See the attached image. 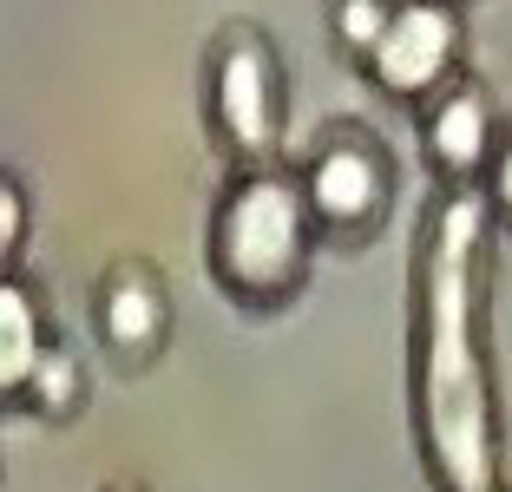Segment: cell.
Listing matches in <instances>:
<instances>
[{"label":"cell","instance_id":"obj_1","mask_svg":"<svg viewBox=\"0 0 512 492\" xmlns=\"http://www.w3.org/2000/svg\"><path fill=\"white\" fill-rule=\"evenodd\" d=\"M316 217L302 178L289 164H256V171H224L204 224V269L217 296L250 322H270L302 296L316 269Z\"/></svg>","mask_w":512,"mask_h":492},{"label":"cell","instance_id":"obj_2","mask_svg":"<svg viewBox=\"0 0 512 492\" xmlns=\"http://www.w3.org/2000/svg\"><path fill=\"white\" fill-rule=\"evenodd\" d=\"M197 112L224 171L283 164L289 138V73L276 40L256 20H224L197 60Z\"/></svg>","mask_w":512,"mask_h":492},{"label":"cell","instance_id":"obj_3","mask_svg":"<svg viewBox=\"0 0 512 492\" xmlns=\"http://www.w3.org/2000/svg\"><path fill=\"white\" fill-rule=\"evenodd\" d=\"M316 237L329 250H368L394 210V151L362 119H329L296 164Z\"/></svg>","mask_w":512,"mask_h":492},{"label":"cell","instance_id":"obj_4","mask_svg":"<svg viewBox=\"0 0 512 492\" xmlns=\"http://www.w3.org/2000/svg\"><path fill=\"white\" fill-rule=\"evenodd\" d=\"M460 73H467V0H394L388 33L362 66L368 86L401 112H421Z\"/></svg>","mask_w":512,"mask_h":492},{"label":"cell","instance_id":"obj_5","mask_svg":"<svg viewBox=\"0 0 512 492\" xmlns=\"http://www.w3.org/2000/svg\"><path fill=\"white\" fill-rule=\"evenodd\" d=\"M86 322L106 368L119 381H145L171 355V335H178V302H171L165 269L151 256H112L86 296Z\"/></svg>","mask_w":512,"mask_h":492},{"label":"cell","instance_id":"obj_6","mask_svg":"<svg viewBox=\"0 0 512 492\" xmlns=\"http://www.w3.org/2000/svg\"><path fill=\"white\" fill-rule=\"evenodd\" d=\"M421 158L447 191H486V171L499 158V138H506V112L493 105L486 79L460 73L440 99H427L421 112Z\"/></svg>","mask_w":512,"mask_h":492},{"label":"cell","instance_id":"obj_7","mask_svg":"<svg viewBox=\"0 0 512 492\" xmlns=\"http://www.w3.org/2000/svg\"><path fill=\"white\" fill-rule=\"evenodd\" d=\"M53 342H60V335L46 322V302H40V289H33V276L7 269V283H0V401H7V414H14L20 388L33 381V368L46 361Z\"/></svg>","mask_w":512,"mask_h":492},{"label":"cell","instance_id":"obj_8","mask_svg":"<svg viewBox=\"0 0 512 492\" xmlns=\"http://www.w3.org/2000/svg\"><path fill=\"white\" fill-rule=\"evenodd\" d=\"M86 394H92L86 355H79L73 342H53V348H46V361L33 368V381L20 388L14 414H33V420H46V427H66V420L86 414Z\"/></svg>","mask_w":512,"mask_h":492},{"label":"cell","instance_id":"obj_9","mask_svg":"<svg viewBox=\"0 0 512 492\" xmlns=\"http://www.w3.org/2000/svg\"><path fill=\"white\" fill-rule=\"evenodd\" d=\"M388 14H394V0H322V27H329L335 60L362 73L368 53L381 46V33H388Z\"/></svg>","mask_w":512,"mask_h":492},{"label":"cell","instance_id":"obj_10","mask_svg":"<svg viewBox=\"0 0 512 492\" xmlns=\"http://www.w3.org/2000/svg\"><path fill=\"white\" fill-rule=\"evenodd\" d=\"M27 237H33V191L20 171H0V263L7 269H20Z\"/></svg>","mask_w":512,"mask_h":492},{"label":"cell","instance_id":"obj_11","mask_svg":"<svg viewBox=\"0 0 512 492\" xmlns=\"http://www.w3.org/2000/svg\"><path fill=\"white\" fill-rule=\"evenodd\" d=\"M480 197H486V217L512 237V112H506V138H499V158H493V171H486Z\"/></svg>","mask_w":512,"mask_h":492},{"label":"cell","instance_id":"obj_12","mask_svg":"<svg viewBox=\"0 0 512 492\" xmlns=\"http://www.w3.org/2000/svg\"><path fill=\"white\" fill-rule=\"evenodd\" d=\"M99 492H151V486H145V479H106Z\"/></svg>","mask_w":512,"mask_h":492}]
</instances>
